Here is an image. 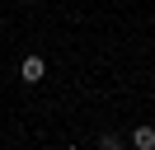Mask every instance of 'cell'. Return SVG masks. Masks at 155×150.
I'll use <instances>...</instances> for the list:
<instances>
[{
	"mask_svg": "<svg viewBox=\"0 0 155 150\" xmlns=\"http://www.w3.org/2000/svg\"><path fill=\"white\" fill-rule=\"evenodd\" d=\"M42 75H47V61H42V56H24V66H19V80H28V84H38Z\"/></svg>",
	"mask_w": 155,
	"mask_h": 150,
	"instance_id": "1",
	"label": "cell"
},
{
	"mask_svg": "<svg viewBox=\"0 0 155 150\" xmlns=\"http://www.w3.org/2000/svg\"><path fill=\"white\" fill-rule=\"evenodd\" d=\"M132 145L136 150H155V127H136L132 131Z\"/></svg>",
	"mask_w": 155,
	"mask_h": 150,
	"instance_id": "2",
	"label": "cell"
}]
</instances>
